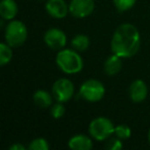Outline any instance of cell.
<instances>
[{"instance_id":"obj_1","label":"cell","mask_w":150,"mask_h":150,"mask_svg":"<svg viewBox=\"0 0 150 150\" xmlns=\"http://www.w3.org/2000/svg\"><path fill=\"white\" fill-rule=\"evenodd\" d=\"M141 45L140 32L133 24L125 23L115 29L111 39V52L121 58H131Z\"/></svg>"},{"instance_id":"obj_2","label":"cell","mask_w":150,"mask_h":150,"mask_svg":"<svg viewBox=\"0 0 150 150\" xmlns=\"http://www.w3.org/2000/svg\"><path fill=\"white\" fill-rule=\"evenodd\" d=\"M56 63L66 74H76L83 68V60L75 50H61L57 54Z\"/></svg>"},{"instance_id":"obj_3","label":"cell","mask_w":150,"mask_h":150,"mask_svg":"<svg viewBox=\"0 0 150 150\" xmlns=\"http://www.w3.org/2000/svg\"><path fill=\"white\" fill-rule=\"evenodd\" d=\"M28 30L26 25L21 21L11 20L4 30L5 42L11 47H19L27 40Z\"/></svg>"},{"instance_id":"obj_4","label":"cell","mask_w":150,"mask_h":150,"mask_svg":"<svg viewBox=\"0 0 150 150\" xmlns=\"http://www.w3.org/2000/svg\"><path fill=\"white\" fill-rule=\"evenodd\" d=\"M115 127L109 118L104 116L96 117L88 125L91 137L97 141H105L114 134Z\"/></svg>"},{"instance_id":"obj_5","label":"cell","mask_w":150,"mask_h":150,"mask_svg":"<svg viewBox=\"0 0 150 150\" xmlns=\"http://www.w3.org/2000/svg\"><path fill=\"white\" fill-rule=\"evenodd\" d=\"M79 95L83 100L88 102H99L105 96V86L99 80L88 79L80 86Z\"/></svg>"},{"instance_id":"obj_6","label":"cell","mask_w":150,"mask_h":150,"mask_svg":"<svg viewBox=\"0 0 150 150\" xmlns=\"http://www.w3.org/2000/svg\"><path fill=\"white\" fill-rule=\"evenodd\" d=\"M74 84L70 79L60 78L52 84V94L57 102L66 103L70 101L74 96Z\"/></svg>"},{"instance_id":"obj_7","label":"cell","mask_w":150,"mask_h":150,"mask_svg":"<svg viewBox=\"0 0 150 150\" xmlns=\"http://www.w3.org/2000/svg\"><path fill=\"white\" fill-rule=\"evenodd\" d=\"M94 9V0H71L69 4V13L78 19H83L91 16Z\"/></svg>"},{"instance_id":"obj_8","label":"cell","mask_w":150,"mask_h":150,"mask_svg":"<svg viewBox=\"0 0 150 150\" xmlns=\"http://www.w3.org/2000/svg\"><path fill=\"white\" fill-rule=\"evenodd\" d=\"M44 42L50 48L54 50H61L67 43L66 34L58 28H50L44 34Z\"/></svg>"},{"instance_id":"obj_9","label":"cell","mask_w":150,"mask_h":150,"mask_svg":"<svg viewBox=\"0 0 150 150\" xmlns=\"http://www.w3.org/2000/svg\"><path fill=\"white\" fill-rule=\"evenodd\" d=\"M45 11L54 19H64L69 13V5H67L65 0H47Z\"/></svg>"},{"instance_id":"obj_10","label":"cell","mask_w":150,"mask_h":150,"mask_svg":"<svg viewBox=\"0 0 150 150\" xmlns=\"http://www.w3.org/2000/svg\"><path fill=\"white\" fill-rule=\"evenodd\" d=\"M129 95L131 100L134 103H142L146 100L148 96L147 84L141 79H137L133 81L129 86Z\"/></svg>"},{"instance_id":"obj_11","label":"cell","mask_w":150,"mask_h":150,"mask_svg":"<svg viewBox=\"0 0 150 150\" xmlns=\"http://www.w3.org/2000/svg\"><path fill=\"white\" fill-rule=\"evenodd\" d=\"M68 146L72 150H90L93 148V141L86 135H75L68 141Z\"/></svg>"},{"instance_id":"obj_12","label":"cell","mask_w":150,"mask_h":150,"mask_svg":"<svg viewBox=\"0 0 150 150\" xmlns=\"http://www.w3.org/2000/svg\"><path fill=\"white\" fill-rule=\"evenodd\" d=\"M18 4L15 0H1L0 16L5 21H11L18 15Z\"/></svg>"},{"instance_id":"obj_13","label":"cell","mask_w":150,"mask_h":150,"mask_svg":"<svg viewBox=\"0 0 150 150\" xmlns=\"http://www.w3.org/2000/svg\"><path fill=\"white\" fill-rule=\"evenodd\" d=\"M121 59H122L121 57L115 54L109 56L104 63L105 73L109 76H113V75H116L117 73H119V71L122 68V60Z\"/></svg>"},{"instance_id":"obj_14","label":"cell","mask_w":150,"mask_h":150,"mask_svg":"<svg viewBox=\"0 0 150 150\" xmlns=\"http://www.w3.org/2000/svg\"><path fill=\"white\" fill-rule=\"evenodd\" d=\"M33 101L36 106L40 108H48L52 103V97L47 91L38 90L34 93Z\"/></svg>"},{"instance_id":"obj_15","label":"cell","mask_w":150,"mask_h":150,"mask_svg":"<svg viewBox=\"0 0 150 150\" xmlns=\"http://www.w3.org/2000/svg\"><path fill=\"white\" fill-rule=\"evenodd\" d=\"M71 45L77 52H84L90 46V38L84 34H77L71 41Z\"/></svg>"},{"instance_id":"obj_16","label":"cell","mask_w":150,"mask_h":150,"mask_svg":"<svg viewBox=\"0 0 150 150\" xmlns=\"http://www.w3.org/2000/svg\"><path fill=\"white\" fill-rule=\"evenodd\" d=\"M13 58V50L11 46L8 45L6 42L0 43V65L5 66L11 61Z\"/></svg>"},{"instance_id":"obj_17","label":"cell","mask_w":150,"mask_h":150,"mask_svg":"<svg viewBox=\"0 0 150 150\" xmlns=\"http://www.w3.org/2000/svg\"><path fill=\"white\" fill-rule=\"evenodd\" d=\"M29 150H47L50 149V145H48L47 141L43 138H36V139L32 140L30 142L29 146H28Z\"/></svg>"},{"instance_id":"obj_18","label":"cell","mask_w":150,"mask_h":150,"mask_svg":"<svg viewBox=\"0 0 150 150\" xmlns=\"http://www.w3.org/2000/svg\"><path fill=\"white\" fill-rule=\"evenodd\" d=\"M114 134L117 138H119V139L127 140L131 137L132 129H131V127L127 125H118L117 127H115Z\"/></svg>"},{"instance_id":"obj_19","label":"cell","mask_w":150,"mask_h":150,"mask_svg":"<svg viewBox=\"0 0 150 150\" xmlns=\"http://www.w3.org/2000/svg\"><path fill=\"white\" fill-rule=\"evenodd\" d=\"M137 0H113V4L116 9L120 13L131 9L135 5Z\"/></svg>"},{"instance_id":"obj_20","label":"cell","mask_w":150,"mask_h":150,"mask_svg":"<svg viewBox=\"0 0 150 150\" xmlns=\"http://www.w3.org/2000/svg\"><path fill=\"white\" fill-rule=\"evenodd\" d=\"M63 104H64V103L57 102L56 104L52 105V108H50V114H52V116L54 117V119H60L61 117L64 116L66 109H65V106Z\"/></svg>"},{"instance_id":"obj_21","label":"cell","mask_w":150,"mask_h":150,"mask_svg":"<svg viewBox=\"0 0 150 150\" xmlns=\"http://www.w3.org/2000/svg\"><path fill=\"white\" fill-rule=\"evenodd\" d=\"M123 147V144L121 142V139L117 138L116 136L113 138H110L105 144V148L109 150H119Z\"/></svg>"},{"instance_id":"obj_22","label":"cell","mask_w":150,"mask_h":150,"mask_svg":"<svg viewBox=\"0 0 150 150\" xmlns=\"http://www.w3.org/2000/svg\"><path fill=\"white\" fill-rule=\"evenodd\" d=\"M9 150H26V147L21 143H15L9 147Z\"/></svg>"},{"instance_id":"obj_23","label":"cell","mask_w":150,"mask_h":150,"mask_svg":"<svg viewBox=\"0 0 150 150\" xmlns=\"http://www.w3.org/2000/svg\"><path fill=\"white\" fill-rule=\"evenodd\" d=\"M148 142H149V145H150V129L149 132H148Z\"/></svg>"}]
</instances>
